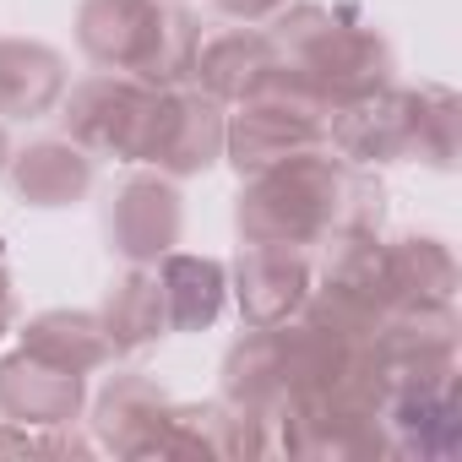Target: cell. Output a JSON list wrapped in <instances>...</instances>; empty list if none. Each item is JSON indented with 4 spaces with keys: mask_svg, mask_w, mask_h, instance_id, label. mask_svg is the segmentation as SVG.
<instances>
[{
    "mask_svg": "<svg viewBox=\"0 0 462 462\" xmlns=\"http://www.w3.org/2000/svg\"><path fill=\"white\" fill-rule=\"evenodd\" d=\"M235 228L245 245L316 251L337 228H381V185L365 174V163H348L332 147H310L245 174Z\"/></svg>",
    "mask_w": 462,
    "mask_h": 462,
    "instance_id": "obj_1",
    "label": "cell"
},
{
    "mask_svg": "<svg viewBox=\"0 0 462 462\" xmlns=\"http://www.w3.org/2000/svg\"><path fill=\"white\" fill-rule=\"evenodd\" d=\"M273 44H278V60L283 71L310 88L327 109H343L354 98H370L392 82L397 60H392V44L365 23L354 17L348 6H321V0H294L283 6L273 23H267Z\"/></svg>",
    "mask_w": 462,
    "mask_h": 462,
    "instance_id": "obj_2",
    "label": "cell"
},
{
    "mask_svg": "<svg viewBox=\"0 0 462 462\" xmlns=\"http://www.w3.org/2000/svg\"><path fill=\"white\" fill-rule=\"evenodd\" d=\"M327 147L348 163H457V93L451 88H397L386 82L370 98L332 109Z\"/></svg>",
    "mask_w": 462,
    "mask_h": 462,
    "instance_id": "obj_3",
    "label": "cell"
},
{
    "mask_svg": "<svg viewBox=\"0 0 462 462\" xmlns=\"http://www.w3.org/2000/svg\"><path fill=\"white\" fill-rule=\"evenodd\" d=\"M77 44L98 71H125L152 88H174L190 77L201 23L174 0H82Z\"/></svg>",
    "mask_w": 462,
    "mask_h": 462,
    "instance_id": "obj_4",
    "label": "cell"
},
{
    "mask_svg": "<svg viewBox=\"0 0 462 462\" xmlns=\"http://www.w3.org/2000/svg\"><path fill=\"white\" fill-rule=\"evenodd\" d=\"M327 120H332V109L310 88H300L278 60V71L256 93H245L235 104V115L223 120V158L240 174L273 169L294 152L327 147Z\"/></svg>",
    "mask_w": 462,
    "mask_h": 462,
    "instance_id": "obj_5",
    "label": "cell"
},
{
    "mask_svg": "<svg viewBox=\"0 0 462 462\" xmlns=\"http://www.w3.org/2000/svg\"><path fill=\"white\" fill-rule=\"evenodd\" d=\"M152 104H158V88L152 82L125 77V71H93V77H82L60 98V125L93 158L136 163L142 158L147 120H152Z\"/></svg>",
    "mask_w": 462,
    "mask_h": 462,
    "instance_id": "obj_6",
    "label": "cell"
},
{
    "mask_svg": "<svg viewBox=\"0 0 462 462\" xmlns=\"http://www.w3.org/2000/svg\"><path fill=\"white\" fill-rule=\"evenodd\" d=\"M223 120H228V109L217 98H207L201 88H185V82L158 88V104H152L136 163H147L169 180L201 174L223 158Z\"/></svg>",
    "mask_w": 462,
    "mask_h": 462,
    "instance_id": "obj_7",
    "label": "cell"
},
{
    "mask_svg": "<svg viewBox=\"0 0 462 462\" xmlns=\"http://www.w3.org/2000/svg\"><path fill=\"white\" fill-rule=\"evenodd\" d=\"M381 424H386L392 457H451L457 440H462L457 370H440V375H397V381H386Z\"/></svg>",
    "mask_w": 462,
    "mask_h": 462,
    "instance_id": "obj_8",
    "label": "cell"
},
{
    "mask_svg": "<svg viewBox=\"0 0 462 462\" xmlns=\"http://www.w3.org/2000/svg\"><path fill=\"white\" fill-rule=\"evenodd\" d=\"M310 283H316V251H300V245H245L240 262H235V300H240V316L245 327H278V321H294L310 300Z\"/></svg>",
    "mask_w": 462,
    "mask_h": 462,
    "instance_id": "obj_9",
    "label": "cell"
},
{
    "mask_svg": "<svg viewBox=\"0 0 462 462\" xmlns=\"http://www.w3.org/2000/svg\"><path fill=\"white\" fill-rule=\"evenodd\" d=\"M109 245L125 256V262H158L180 245V228H185V207H180V190L169 174H131L115 201H109Z\"/></svg>",
    "mask_w": 462,
    "mask_h": 462,
    "instance_id": "obj_10",
    "label": "cell"
},
{
    "mask_svg": "<svg viewBox=\"0 0 462 462\" xmlns=\"http://www.w3.org/2000/svg\"><path fill=\"white\" fill-rule=\"evenodd\" d=\"M88 402V375L50 365L28 348L0 359V419L12 424H77Z\"/></svg>",
    "mask_w": 462,
    "mask_h": 462,
    "instance_id": "obj_11",
    "label": "cell"
},
{
    "mask_svg": "<svg viewBox=\"0 0 462 462\" xmlns=\"http://www.w3.org/2000/svg\"><path fill=\"white\" fill-rule=\"evenodd\" d=\"M278 71V44L267 28L256 23H240V28H223L212 39L196 44V60H190V77L207 98L217 104H240L245 93H256L267 77Z\"/></svg>",
    "mask_w": 462,
    "mask_h": 462,
    "instance_id": "obj_12",
    "label": "cell"
},
{
    "mask_svg": "<svg viewBox=\"0 0 462 462\" xmlns=\"http://www.w3.org/2000/svg\"><path fill=\"white\" fill-rule=\"evenodd\" d=\"M381 273H386V305L392 310L457 300V256L446 240H430V235H402L392 245L381 240Z\"/></svg>",
    "mask_w": 462,
    "mask_h": 462,
    "instance_id": "obj_13",
    "label": "cell"
},
{
    "mask_svg": "<svg viewBox=\"0 0 462 462\" xmlns=\"http://www.w3.org/2000/svg\"><path fill=\"white\" fill-rule=\"evenodd\" d=\"M6 174L28 207H71L93 190V152L77 147L71 136H44L12 152Z\"/></svg>",
    "mask_w": 462,
    "mask_h": 462,
    "instance_id": "obj_14",
    "label": "cell"
},
{
    "mask_svg": "<svg viewBox=\"0 0 462 462\" xmlns=\"http://www.w3.org/2000/svg\"><path fill=\"white\" fill-rule=\"evenodd\" d=\"M66 98V60L39 39H0V120H44Z\"/></svg>",
    "mask_w": 462,
    "mask_h": 462,
    "instance_id": "obj_15",
    "label": "cell"
},
{
    "mask_svg": "<svg viewBox=\"0 0 462 462\" xmlns=\"http://www.w3.org/2000/svg\"><path fill=\"white\" fill-rule=\"evenodd\" d=\"M98 321L115 343V354H142L158 337H169V305H163V283L152 262H125V273L109 283Z\"/></svg>",
    "mask_w": 462,
    "mask_h": 462,
    "instance_id": "obj_16",
    "label": "cell"
},
{
    "mask_svg": "<svg viewBox=\"0 0 462 462\" xmlns=\"http://www.w3.org/2000/svg\"><path fill=\"white\" fill-rule=\"evenodd\" d=\"M163 408H169V392H163L152 375L120 370V375L98 392V402H93V440L109 446V451H120V457H136Z\"/></svg>",
    "mask_w": 462,
    "mask_h": 462,
    "instance_id": "obj_17",
    "label": "cell"
},
{
    "mask_svg": "<svg viewBox=\"0 0 462 462\" xmlns=\"http://www.w3.org/2000/svg\"><path fill=\"white\" fill-rule=\"evenodd\" d=\"M158 283H163V305H169V332H201L223 316L228 300V273L212 256H190V251H169L152 262Z\"/></svg>",
    "mask_w": 462,
    "mask_h": 462,
    "instance_id": "obj_18",
    "label": "cell"
},
{
    "mask_svg": "<svg viewBox=\"0 0 462 462\" xmlns=\"http://www.w3.org/2000/svg\"><path fill=\"white\" fill-rule=\"evenodd\" d=\"M223 402L251 408V413H273V408L289 402L278 327H251L235 348L223 354Z\"/></svg>",
    "mask_w": 462,
    "mask_h": 462,
    "instance_id": "obj_19",
    "label": "cell"
},
{
    "mask_svg": "<svg viewBox=\"0 0 462 462\" xmlns=\"http://www.w3.org/2000/svg\"><path fill=\"white\" fill-rule=\"evenodd\" d=\"M17 348L39 354L50 365H66L77 375H93V370H104L115 359V343H109L98 310H44V316H33L23 327V343Z\"/></svg>",
    "mask_w": 462,
    "mask_h": 462,
    "instance_id": "obj_20",
    "label": "cell"
},
{
    "mask_svg": "<svg viewBox=\"0 0 462 462\" xmlns=\"http://www.w3.org/2000/svg\"><path fill=\"white\" fill-rule=\"evenodd\" d=\"M98 440H82L71 424H12L0 419V457H88Z\"/></svg>",
    "mask_w": 462,
    "mask_h": 462,
    "instance_id": "obj_21",
    "label": "cell"
},
{
    "mask_svg": "<svg viewBox=\"0 0 462 462\" xmlns=\"http://www.w3.org/2000/svg\"><path fill=\"white\" fill-rule=\"evenodd\" d=\"M212 6H217L223 17H235V23H273L289 0H212Z\"/></svg>",
    "mask_w": 462,
    "mask_h": 462,
    "instance_id": "obj_22",
    "label": "cell"
},
{
    "mask_svg": "<svg viewBox=\"0 0 462 462\" xmlns=\"http://www.w3.org/2000/svg\"><path fill=\"white\" fill-rule=\"evenodd\" d=\"M12 321H17V294H12V273L0 267V337L12 332Z\"/></svg>",
    "mask_w": 462,
    "mask_h": 462,
    "instance_id": "obj_23",
    "label": "cell"
},
{
    "mask_svg": "<svg viewBox=\"0 0 462 462\" xmlns=\"http://www.w3.org/2000/svg\"><path fill=\"white\" fill-rule=\"evenodd\" d=\"M6 163H12V142H6V125H0V174H6Z\"/></svg>",
    "mask_w": 462,
    "mask_h": 462,
    "instance_id": "obj_24",
    "label": "cell"
}]
</instances>
